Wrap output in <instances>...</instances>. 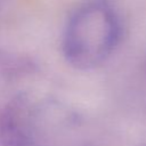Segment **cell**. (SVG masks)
Wrapping results in <instances>:
<instances>
[{"instance_id": "obj_1", "label": "cell", "mask_w": 146, "mask_h": 146, "mask_svg": "<svg viewBox=\"0 0 146 146\" xmlns=\"http://www.w3.org/2000/svg\"><path fill=\"white\" fill-rule=\"evenodd\" d=\"M3 146H94L82 116L50 96L22 94L0 119Z\"/></svg>"}, {"instance_id": "obj_2", "label": "cell", "mask_w": 146, "mask_h": 146, "mask_svg": "<svg viewBox=\"0 0 146 146\" xmlns=\"http://www.w3.org/2000/svg\"><path fill=\"white\" fill-rule=\"evenodd\" d=\"M122 35V16L112 0H83L64 22L62 54L75 70H94L112 57Z\"/></svg>"}]
</instances>
